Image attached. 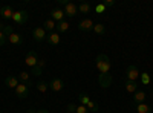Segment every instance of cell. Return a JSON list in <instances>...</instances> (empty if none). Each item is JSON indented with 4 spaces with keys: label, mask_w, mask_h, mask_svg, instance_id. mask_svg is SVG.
<instances>
[{
    "label": "cell",
    "mask_w": 153,
    "mask_h": 113,
    "mask_svg": "<svg viewBox=\"0 0 153 113\" xmlns=\"http://www.w3.org/2000/svg\"><path fill=\"white\" fill-rule=\"evenodd\" d=\"M95 63H97V69L100 70V73H109V72H110L112 63H110V60H109L107 55H104V54L97 55Z\"/></svg>",
    "instance_id": "cell-1"
},
{
    "label": "cell",
    "mask_w": 153,
    "mask_h": 113,
    "mask_svg": "<svg viewBox=\"0 0 153 113\" xmlns=\"http://www.w3.org/2000/svg\"><path fill=\"white\" fill-rule=\"evenodd\" d=\"M139 70H138V67L136 66H129L127 67V70H126V80L127 81H138V78H139Z\"/></svg>",
    "instance_id": "cell-2"
},
{
    "label": "cell",
    "mask_w": 153,
    "mask_h": 113,
    "mask_svg": "<svg viewBox=\"0 0 153 113\" xmlns=\"http://www.w3.org/2000/svg\"><path fill=\"white\" fill-rule=\"evenodd\" d=\"M12 20H14L17 24H25L28 20H29V14L26 11H17V12H14V16H12Z\"/></svg>",
    "instance_id": "cell-3"
},
{
    "label": "cell",
    "mask_w": 153,
    "mask_h": 113,
    "mask_svg": "<svg viewBox=\"0 0 153 113\" xmlns=\"http://www.w3.org/2000/svg\"><path fill=\"white\" fill-rule=\"evenodd\" d=\"M63 87H65V81L61 78H52L49 83V89L52 92H60V90H63Z\"/></svg>",
    "instance_id": "cell-4"
},
{
    "label": "cell",
    "mask_w": 153,
    "mask_h": 113,
    "mask_svg": "<svg viewBox=\"0 0 153 113\" xmlns=\"http://www.w3.org/2000/svg\"><path fill=\"white\" fill-rule=\"evenodd\" d=\"M16 95H17V98H20V99L28 98V95H29V86H26V84H19V86L16 87Z\"/></svg>",
    "instance_id": "cell-5"
},
{
    "label": "cell",
    "mask_w": 153,
    "mask_h": 113,
    "mask_svg": "<svg viewBox=\"0 0 153 113\" xmlns=\"http://www.w3.org/2000/svg\"><path fill=\"white\" fill-rule=\"evenodd\" d=\"M98 83L103 89H107V87L112 84V75L110 73H100L98 77Z\"/></svg>",
    "instance_id": "cell-6"
},
{
    "label": "cell",
    "mask_w": 153,
    "mask_h": 113,
    "mask_svg": "<svg viewBox=\"0 0 153 113\" xmlns=\"http://www.w3.org/2000/svg\"><path fill=\"white\" fill-rule=\"evenodd\" d=\"M94 24H95V23H94L91 18H84V20H81V21L78 23V29L83 31V32H89V31L94 29Z\"/></svg>",
    "instance_id": "cell-7"
},
{
    "label": "cell",
    "mask_w": 153,
    "mask_h": 113,
    "mask_svg": "<svg viewBox=\"0 0 153 113\" xmlns=\"http://www.w3.org/2000/svg\"><path fill=\"white\" fill-rule=\"evenodd\" d=\"M32 37H34V40L37 41V43H40V41H45L46 40V31L43 29V28H35L34 31H32Z\"/></svg>",
    "instance_id": "cell-8"
},
{
    "label": "cell",
    "mask_w": 153,
    "mask_h": 113,
    "mask_svg": "<svg viewBox=\"0 0 153 113\" xmlns=\"http://www.w3.org/2000/svg\"><path fill=\"white\" fill-rule=\"evenodd\" d=\"M76 12H78V6H76L75 3L69 2V3L65 6V16H66V17H75Z\"/></svg>",
    "instance_id": "cell-9"
},
{
    "label": "cell",
    "mask_w": 153,
    "mask_h": 113,
    "mask_svg": "<svg viewBox=\"0 0 153 113\" xmlns=\"http://www.w3.org/2000/svg\"><path fill=\"white\" fill-rule=\"evenodd\" d=\"M25 63L29 66V67H34V66H37V63H38V58H37V54H35V51H29L28 52V55H26V60H25Z\"/></svg>",
    "instance_id": "cell-10"
},
{
    "label": "cell",
    "mask_w": 153,
    "mask_h": 113,
    "mask_svg": "<svg viewBox=\"0 0 153 113\" xmlns=\"http://www.w3.org/2000/svg\"><path fill=\"white\" fill-rule=\"evenodd\" d=\"M51 16H52V20H54V21H58V23H60V21L65 20V11L60 9V8H55V9H52Z\"/></svg>",
    "instance_id": "cell-11"
},
{
    "label": "cell",
    "mask_w": 153,
    "mask_h": 113,
    "mask_svg": "<svg viewBox=\"0 0 153 113\" xmlns=\"http://www.w3.org/2000/svg\"><path fill=\"white\" fill-rule=\"evenodd\" d=\"M146 98H147V93H146L144 90H136V92L133 93V101H135L136 106H138V104H143V103L146 101Z\"/></svg>",
    "instance_id": "cell-12"
},
{
    "label": "cell",
    "mask_w": 153,
    "mask_h": 113,
    "mask_svg": "<svg viewBox=\"0 0 153 113\" xmlns=\"http://www.w3.org/2000/svg\"><path fill=\"white\" fill-rule=\"evenodd\" d=\"M19 84H20L19 78H17V77H12V75L6 77V80H5V86H6V87H9V89H16V87H17Z\"/></svg>",
    "instance_id": "cell-13"
},
{
    "label": "cell",
    "mask_w": 153,
    "mask_h": 113,
    "mask_svg": "<svg viewBox=\"0 0 153 113\" xmlns=\"http://www.w3.org/2000/svg\"><path fill=\"white\" fill-rule=\"evenodd\" d=\"M14 9H12L11 6H3V8H0V16H2L3 18H6V20H9V18H12V16H14Z\"/></svg>",
    "instance_id": "cell-14"
},
{
    "label": "cell",
    "mask_w": 153,
    "mask_h": 113,
    "mask_svg": "<svg viewBox=\"0 0 153 113\" xmlns=\"http://www.w3.org/2000/svg\"><path fill=\"white\" fill-rule=\"evenodd\" d=\"M46 41L52 46H57L60 43V34L58 32H49V35L46 37Z\"/></svg>",
    "instance_id": "cell-15"
},
{
    "label": "cell",
    "mask_w": 153,
    "mask_h": 113,
    "mask_svg": "<svg viewBox=\"0 0 153 113\" xmlns=\"http://www.w3.org/2000/svg\"><path fill=\"white\" fill-rule=\"evenodd\" d=\"M8 41H9V43H12V44H17V46H20V44L23 43V37H22L20 34L12 32V34L8 37Z\"/></svg>",
    "instance_id": "cell-16"
},
{
    "label": "cell",
    "mask_w": 153,
    "mask_h": 113,
    "mask_svg": "<svg viewBox=\"0 0 153 113\" xmlns=\"http://www.w3.org/2000/svg\"><path fill=\"white\" fill-rule=\"evenodd\" d=\"M57 28V24H55V21L52 20V18H48L45 23H43V29L45 31H49V32H54V29Z\"/></svg>",
    "instance_id": "cell-17"
},
{
    "label": "cell",
    "mask_w": 153,
    "mask_h": 113,
    "mask_svg": "<svg viewBox=\"0 0 153 113\" xmlns=\"http://www.w3.org/2000/svg\"><path fill=\"white\" fill-rule=\"evenodd\" d=\"M19 81H22V84L32 86V83H31V80H29V73H28V72H20V73H19Z\"/></svg>",
    "instance_id": "cell-18"
},
{
    "label": "cell",
    "mask_w": 153,
    "mask_h": 113,
    "mask_svg": "<svg viewBox=\"0 0 153 113\" xmlns=\"http://www.w3.org/2000/svg\"><path fill=\"white\" fill-rule=\"evenodd\" d=\"M126 90L129 93H135L138 90V83L136 81H127L126 80Z\"/></svg>",
    "instance_id": "cell-19"
},
{
    "label": "cell",
    "mask_w": 153,
    "mask_h": 113,
    "mask_svg": "<svg viewBox=\"0 0 153 113\" xmlns=\"http://www.w3.org/2000/svg\"><path fill=\"white\" fill-rule=\"evenodd\" d=\"M136 112L138 113H152V107L149 104L143 103V104H138L136 106Z\"/></svg>",
    "instance_id": "cell-20"
},
{
    "label": "cell",
    "mask_w": 153,
    "mask_h": 113,
    "mask_svg": "<svg viewBox=\"0 0 153 113\" xmlns=\"http://www.w3.org/2000/svg\"><path fill=\"white\" fill-rule=\"evenodd\" d=\"M91 9H92V6L86 2L78 5V12H81V14H87V12H91Z\"/></svg>",
    "instance_id": "cell-21"
},
{
    "label": "cell",
    "mask_w": 153,
    "mask_h": 113,
    "mask_svg": "<svg viewBox=\"0 0 153 113\" xmlns=\"http://www.w3.org/2000/svg\"><path fill=\"white\" fill-rule=\"evenodd\" d=\"M35 87H37V90L38 92H42V93H45L48 89H49V84L46 83V81H38L37 84H35Z\"/></svg>",
    "instance_id": "cell-22"
},
{
    "label": "cell",
    "mask_w": 153,
    "mask_h": 113,
    "mask_svg": "<svg viewBox=\"0 0 153 113\" xmlns=\"http://www.w3.org/2000/svg\"><path fill=\"white\" fill-rule=\"evenodd\" d=\"M95 34H98V35H104V32H106V28H104V24H101V23H97V24H94V29H92Z\"/></svg>",
    "instance_id": "cell-23"
},
{
    "label": "cell",
    "mask_w": 153,
    "mask_h": 113,
    "mask_svg": "<svg viewBox=\"0 0 153 113\" xmlns=\"http://www.w3.org/2000/svg\"><path fill=\"white\" fill-rule=\"evenodd\" d=\"M57 29H58V32H66V31L69 29V21H66V20L60 21V23L57 24Z\"/></svg>",
    "instance_id": "cell-24"
},
{
    "label": "cell",
    "mask_w": 153,
    "mask_h": 113,
    "mask_svg": "<svg viewBox=\"0 0 153 113\" xmlns=\"http://www.w3.org/2000/svg\"><path fill=\"white\" fill-rule=\"evenodd\" d=\"M86 107H87V110H89V112H94V113H97V112L100 110V109H98V104H97L95 101H92V99L89 101V104H87Z\"/></svg>",
    "instance_id": "cell-25"
},
{
    "label": "cell",
    "mask_w": 153,
    "mask_h": 113,
    "mask_svg": "<svg viewBox=\"0 0 153 113\" xmlns=\"http://www.w3.org/2000/svg\"><path fill=\"white\" fill-rule=\"evenodd\" d=\"M78 99H80V103H81V106H87V104H89V101H91V98H89V96H87L86 93H80Z\"/></svg>",
    "instance_id": "cell-26"
},
{
    "label": "cell",
    "mask_w": 153,
    "mask_h": 113,
    "mask_svg": "<svg viewBox=\"0 0 153 113\" xmlns=\"http://www.w3.org/2000/svg\"><path fill=\"white\" fill-rule=\"evenodd\" d=\"M95 12H97V14H104V12H106V6H104V3H98L97 6H95Z\"/></svg>",
    "instance_id": "cell-27"
},
{
    "label": "cell",
    "mask_w": 153,
    "mask_h": 113,
    "mask_svg": "<svg viewBox=\"0 0 153 113\" xmlns=\"http://www.w3.org/2000/svg\"><path fill=\"white\" fill-rule=\"evenodd\" d=\"M139 78H141V83H143V84H146V86L150 83V77H149V73H146V72L139 75Z\"/></svg>",
    "instance_id": "cell-28"
},
{
    "label": "cell",
    "mask_w": 153,
    "mask_h": 113,
    "mask_svg": "<svg viewBox=\"0 0 153 113\" xmlns=\"http://www.w3.org/2000/svg\"><path fill=\"white\" fill-rule=\"evenodd\" d=\"M31 73L35 75V77H40V75H42V67H38V66L31 67Z\"/></svg>",
    "instance_id": "cell-29"
},
{
    "label": "cell",
    "mask_w": 153,
    "mask_h": 113,
    "mask_svg": "<svg viewBox=\"0 0 153 113\" xmlns=\"http://www.w3.org/2000/svg\"><path fill=\"white\" fill-rule=\"evenodd\" d=\"M75 113H89V110H87V107L86 106H76V112Z\"/></svg>",
    "instance_id": "cell-30"
},
{
    "label": "cell",
    "mask_w": 153,
    "mask_h": 113,
    "mask_svg": "<svg viewBox=\"0 0 153 113\" xmlns=\"http://www.w3.org/2000/svg\"><path fill=\"white\" fill-rule=\"evenodd\" d=\"M6 41H8V37L3 34V31H0V46H3Z\"/></svg>",
    "instance_id": "cell-31"
},
{
    "label": "cell",
    "mask_w": 153,
    "mask_h": 113,
    "mask_svg": "<svg viewBox=\"0 0 153 113\" xmlns=\"http://www.w3.org/2000/svg\"><path fill=\"white\" fill-rule=\"evenodd\" d=\"M12 32H14V31H12V26H5V29H3V34H5L6 37H9Z\"/></svg>",
    "instance_id": "cell-32"
},
{
    "label": "cell",
    "mask_w": 153,
    "mask_h": 113,
    "mask_svg": "<svg viewBox=\"0 0 153 113\" xmlns=\"http://www.w3.org/2000/svg\"><path fill=\"white\" fill-rule=\"evenodd\" d=\"M68 112H69V113H75V112H76V106H75V104H69V106H68Z\"/></svg>",
    "instance_id": "cell-33"
},
{
    "label": "cell",
    "mask_w": 153,
    "mask_h": 113,
    "mask_svg": "<svg viewBox=\"0 0 153 113\" xmlns=\"http://www.w3.org/2000/svg\"><path fill=\"white\" fill-rule=\"evenodd\" d=\"M37 66L43 69V67L46 66V60H38V63H37Z\"/></svg>",
    "instance_id": "cell-34"
},
{
    "label": "cell",
    "mask_w": 153,
    "mask_h": 113,
    "mask_svg": "<svg viewBox=\"0 0 153 113\" xmlns=\"http://www.w3.org/2000/svg\"><path fill=\"white\" fill-rule=\"evenodd\" d=\"M113 5H115L113 0H106V2H104V6H106V8H110V6H113Z\"/></svg>",
    "instance_id": "cell-35"
},
{
    "label": "cell",
    "mask_w": 153,
    "mask_h": 113,
    "mask_svg": "<svg viewBox=\"0 0 153 113\" xmlns=\"http://www.w3.org/2000/svg\"><path fill=\"white\" fill-rule=\"evenodd\" d=\"M35 113H49V110H46V109H40V110H35Z\"/></svg>",
    "instance_id": "cell-36"
},
{
    "label": "cell",
    "mask_w": 153,
    "mask_h": 113,
    "mask_svg": "<svg viewBox=\"0 0 153 113\" xmlns=\"http://www.w3.org/2000/svg\"><path fill=\"white\" fill-rule=\"evenodd\" d=\"M58 3H60V5H65V6H66V5L69 3V0H58Z\"/></svg>",
    "instance_id": "cell-37"
},
{
    "label": "cell",
    "mask_w": 153,
    "mask_h": 113,
    "mask_svg": "<svg viewBox=\"0 0 153 113\" xmlns=\"http://www.w3.org/2000/svg\"><path fill=\"white\" fill-rule=\"evenodd\" d=\"M3 29H5V24H3V23H0V31H3Z\"/></svg>",
    "instance_id": "cell-38"
},
{
    "label": "cell",
    "mask_w": 153,
    "mask_h": 113,
    "mask_svg": "<svg viewBox=\"0 0 153 113\" xmlns=\"http://www.w3.org/2000/svg\"><path fill=\"white\" fill-rule=\"evenodd\" d=\"M28 113H35V110H34V109H31V110H28Z\"/></svg>",
    "instance_id": "cell-39"
}]
</instances>
